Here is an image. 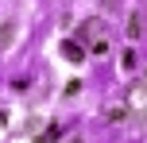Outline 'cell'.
Segmentation results:
<instances>
[{"label": "cell", "instance_id": "1", "mask_svg": "<svg viewBox=\"0 0 147 143\" xmlns=\"http://www.w3.org/2000/svg\"><path fill=\"white\" fill-rule=\"evenodd\" d=\"M128 116L132 120H147V85L143 81H136L128 89Z\"/></svg>", "mask_w": 147, "mask_h": 143}, {"label": "cell", "instance_id": "2", "mask_svg": "<svg viewBox=\"0 0 147 143\" xmlns=\"http://www.w3.org/2000/svg\"><path fill=\"white\" fill-rule=\"evenodd\" d=\"M62 54H66L70 62H81L85 58V46H81L78 39H62Z\"/></svg>", "mask_w": 147, "mask_h": 143}, {"label": "cell", "instance_id": "3", "mask_svg": "<svg viewBox=\"0 0 147 143\" xmlns=\"http://www.w3.org/2000/svg\"><path fill=\"white\" fill-rule=\"evenodd\" d=\"M143 23H147V19H143V12H132V15H128L124 35H128V39H140V35H143Z\"/></svg>", "mask_w": 147, "mask_h": 143}, {"label": "cell", "instance_id": "4", "mask_svg": "<svg viewBox=\"0 0 147 143\" xmlns=\"http://www.w3.org/2000/svg\"><path fill=\"white\" fill-rule=\"evenodd\" d=\"M78 35H81V39H97V35H101V19H97V15H89V19L81 23Z\"/></svg>", "mask_w": 147, "mask_h": 143}, {"label": "cell", "instance_id": "5", "mask_svg": "<svg viewBox=\"0 0 147 143\" xmlns=\"http://www.w3.org/2000/svg\"><path fill=\"white\" fill-rule=\"evenodd\" d=\"M105 120H109V124H124V120H132V116H128V105H112L109 112H105Z\"/></svg>", "mask_w": 147, "mask_h": 143}, {"label": "cell", "instance_id": "6", "mask_svg": "<svg viewBox=\"0 0 147 143\" xmlns=\"http://www.w3.org/2000/svg\"><path fill=\"white\" fill-rule=\"evenodd\" d=\"M89 50H93V54H109V39H105V35L89 39Z\"/></svg>", "mask_w": 147, "mask_h": 143}, {"label": "cell", "instance_id": "7", "mask_svg": "<svg viewBox=\"0 0 147 143\" xmlns=\"http://www.w3.org/2000/svg\"><path fill=\"white\" fill-rule=\"evenodd\" d=\"M120 66H124V70H136V54L124 50V54H120Z\"/></svg>", "mask_w": 147, "mask_h": 143}, {"label": "cell", "instance_id": "8", "mask_svg": "<svg viewBox=\"0 0 147 143\" xmlns=\"http://www.w3.org/2000/svg\"><path fill=\"white\" fill-rule=\"evenodd\" d=\"M8 39H12V27H8V23H4V27H0V46H4Z\"/></svg>", "mask_w": 147, "mask_h": 143}, {"label": "cell", "instance_id": "9", "mask_svg": "<svg viewBox=\"0 0 147 143\" xmlns=\"http://www.w3.org/2000/svg\"><path fill=\"white\" fill-rule=\"evenodd\" d=\"M112 8H120V0H105V12H112Z\"/></svg>", "mask_w": 147, "mask_h": 143}, {"label": "cell", "instance_id": "10", "mask_svg": "<svg viewBox=\"0 0 147 143\" xmlns=\"http://www.w3.org/2000/svg\"><path fill=\"white\" fill-rule=\"evenodd\" d=\"M140 81H143V85H147V66H143V77H140Z\"/></svg>", "mask_w": 147, "mask_h": 143}, {"label": "cell", "instance_id": "11", "mask_svg": "<svg viewBox=\"0 0 147 143\" xmlns=\"http://www.w3.org/2000/svg\"><path fill=\"white\" fill-rule=\"evenodd\" d=\"M70 143H78V139H70Z\"/></svg>", "mask_w": 147, "mask_h": 143}]
</instances>
